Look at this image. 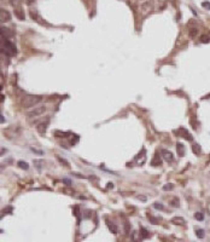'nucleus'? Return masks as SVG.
Instances as JSON below:
<instances>
[{
  "mask_svg": "<svg viewBox=\"0 0 210 242\" xmlns=\"http://www.w3.org/2000/svg\"><path fill=\"white\" fill-rule=\"evenodd\" d=\"M151 6H152V4H151V3H145V4H142V5H141L142 12H144V14H146L147 11H150V10H151Z\"/></svg>",
  "mask_w": 210,
  "mask_h": 242,
  "instance_id": "a211bd4d",
  "label": "nucleus"
},
{
  "mask_svg": "<svg viewBox=\"0 0 210 242\" xmlns=\"http://www.w3.org/2000/svg\"><path fill=\"white\" fill-rule=\"evenodd\" d=\"M147 218L150 219V222L152 224H158V222H160V219H158V218H155V217H152V215H149Z\"/></svg>",
  "mask_w": 210,
  "mask_h": 242,
  "instance_id": "c756f323",
  "label": "nucleus"
},
{
  "mask_svg": "<svg viewBox=\"0 0 210 242\" xmlns=\"http://www.w3.org/2000/svg\"><path fill=\"white\" fill-rule=\"evenodd\" d=\"M64 183H67V185H70V184H71V182H70L69 179H64Z\"/></svg>",
  "mask_w": 210,
  "mask_h": 242,
  "instance_id": "4c0bfd02",
  "label": "nucleus"
},
{
  "mask_svg": "<svg viewBox=\"0 0 210 242\" xmlns=\"http://www.w3.org/2000/svg\"><path fill=\"white\" fill-rule=\"evenodd\" d=\"M106 225H108V228H109V230L111 233L117 234V226H116L115 224H112L111 222H106Z\"/></svg>",
  "mask_w": 210,
  "mask_h": 242,
  "instance_id": "dca6fc26",
  "label": "nucleus"
},
{
  "mask_svg": "<svg viewBox=\"0 0 210 242\" xmlns=\"http://www.w3.org/2000/svg\"><path fill=\"white\" fill-rule=\"evenodd\" d=\"M170 206H172V207H174V208H178V207H180V201H179L178 197H173V199L170 200Z\"/></svg>",
  "mask_w": 210,
  "mask_h": 242,
  "instance_id": "f3484780",
  "label": "nucleus"
},
{
  "mask_svg": "<svg viewBox=\"0 0 210 242\" xmlns=\"http://www.w3.org/2000/svg\"><path fill=\"white\" fill-rule=\"evenodd\" d=\"M138 197V200H142V201H145L146 200V197L145 196H137Z\"/></svg>",
  "mask_w": 210,
  "mask_h": 242,
  "instance_id": "e433bc0d",
  "label": "nucleus"
},
{
  "mask_svg": "<svg viewBox=\"0 0 210 242\" xmlns=\"http://www.w3.org/2000/svg\"><path fill=\"white\" fill-rule=\"evenodd\" d=\"M174 189V184H165L163 187V190L164 191H168V190H173Z\"/></svg>",
  "mask_w": 210,
  "mask_h": 242,
  "instance_id": "c85d7f7f",
  "label": "nucleus"
},
{
  "mask_svg": "<svg viewBox=\"0 0 210 242\" xmlns=\"http://www.w3.org/2000/svg\"><path fill=\"white\" fill-rule=\"evenodd\" d=\"M45 164V161L44 160H34V166L37 168V171L39 172H41V169H42V165Z\"/></svg>",
  "mask_w": 210,
  "mask_h": 242,
  "instance_id": "2eb2a0df",
  "label": "nucleus"
},
{
  "mask_svg": "<svg viewBox=\"0 0 210 242\" xmlns=\"http://www.w3.org/2000/svg\"><path fill=\"white\" fill-rule=\"evenodd\" d=\"M0 19H1V23L11 21V15H10V12L7 10H5V9L0 10Z\"/></svg>",
  "mask_w": 210,
  "mask_h": 242,
  "instance_id": "423d86ee",
  "label": "nucleus"
},
{
  "mask_svg": "<svg viewBox=\"0 0 210 242\" xmlns=\"http://www.w3.org/2000/svg\"><path fill=\"white\" fill-rule=\"evenodd\" d=\"M42 99L41 96H33V95H25L21 99V105L23 108H32L35 107L37 103H40Z\"/></svg>",
  "mask_w": 210,
  "mask_h": 242,
  "instance_id": "f03ea898",
  "label": "nucleus"
},
{
  "mask_svg": "<svg viewBox=\"0 0 210 242\" xmlns=\"http://www.w3.org/2000/svg\"><path fill=\"white\" fill-rule=\"evenodd\" d=\"M11 212H12V207H7V208H5V210L3 211V214H1V217H4L5 213H6V214H11Z\"/></svg>",
  "mask_w": 210,
  "mask_h": 242,
  "instance_id": "7c9ffc66",
  "label": "nucleus"
},
{
  "mask_svg": "<svg viewBox=\"0 0 210 242\" xmlns=\"http://www.w3.org/2000/svg\"><path fill=\"white\" fill-rule=\"evenodd\" d=\"M56 134V136H58V137H68L70 133L69 132H60V131H55L53 132Z\"/></svg>",
  "mask_w": 210,
  "mask_h": 242,
  "instance_id": "5701e85b",
  "label": "nucleus"
},
{
  "mask_svg": "<svg viewBox=\"0 0 210 242\" xmlns=\"http://www.w3.org/2000/svg\"><path fill=\"white\" fill-rule=\"evenodd\" d=\"M15 15H16V17H17L18 19H21V21H23V19L25 18V16H24V11H23V7L21 6V5L15 7Z\"/></svg>",
  "mask_w": 210,
  "mask_h": 242,
  "instance_id": "1a4fd4ad",
  "label": "nucleus"
},
{
  "mask_svg": "<svg viewBox=\"0 0 210 242\" xmlns=\"http://www.w3.org/2000/svg\"><path fill=\"white\" fill-rule=\"evenodd\" d=\"M129 233V223L128 222H126V234Z\"/></svg>",
  "mask_w": 210,
  "mask_h": 242,
  "instance_id": "c9c22d12",
  "label": "nucleus"
},
{
  "mask_svg": "<svg viewBox=\"0 0 210 242\" xmlns=\"http://www.w3.org/2000/svg\"><path fill=\"white\" fill-rule=\"evenodd\" d=\"M140 236H141V238H147L149 236H150V234H149V231H147L145 228H140Z\"/></svg>",
  "mask_w": 210,
  "mask_h": 242,
  "instance_id": "412c9836",
  "label": "nucleus"
},
{
  "mask_svg": "<svg viewBox=\"0 0 210 242\" xmlns=\"http://www.w3.org/2000/svg\"><path fill=\"white\" fill-rule=\"evenodd\" d=\"M134 161H135V164L139 165V166L142 165V164H145V161H146V150H145L144 148H142L141 151L138 154V156L135 157V160Z\"/></svg>",
  "mask_w": 210,
  "mask_h": 242,
  "instance_id": "20e7f679",
  "label": "nucleus"
},
{
  "mask_svg": "<svg viewBox=\"0 0 210 242\" xmlns=\"http://www.w3.org/2000/svg\"><path fill=\"white\" fill-rule=\"evenodd\" d=\"M46 110V107L45 105H39V107H35L34 109L29 110L27 113V116L28 118H36V116H40L45 113Z\"/></svg>",
  "mask_w": 210,
  "mask_h": 242,
  "instance_id": "7ed1b4c3",
  "label": "nucleus"
},
{
  "mask_svg": "<svg viewBox=\"0 0 210 242\" xmlns=\"http://www.w3.org/2000/svg\"><path fill=\"white\" fill-rule=\"evenodd\" d=\"M176 151H178L179 156H185V153H186V150H185V145H183L182 143H178L176 144Z\"/></svg>",
  "mask_w": 210,
  "mask_h": 242,
  "instance_id": "9b49d317",
  "label": "nucleus"
},
{
  "mask_svg": "<svg viewBox=\"0 0 210 242\" xmlns=\"http://www.w3.org/2000/svg\"><path fill=\"white\" fill-rule=\"evenodd\" d=\"M1 53L7 57H12L17 53V50H16V45L14 42H11L10 40H7L6 38L1 37Z\"/></svg>",
  "mask_w": 210,
  "mask_h": 242,
  "instance_id": "f257e3e1",
  "label": "nucleus"
},
{
  "mask_svg": "<svg viewBox=\"0 0 210 242\" xmlns=\"http://www.w3.org/2000/svg\"><path fill=\"white\" fill-rule=\"evenodd\" d=\"M201 42H203V44H208V42H210V37L209 35H202L201 37Z\"/></svg>",
  "mask_w": 210,
  "mask_h": 242,
  "instance_id": "393cba45",
  "label": "nucleus"
},
{
  "mask_svg": "<svg viewBox=\"0 0 210 242\" xmlns=\"http://www.w3.org/2000/svg\"><path fill=\"white\" fill-rule=\"evenodd\" d=\"M188 34H190V37L191 38H196L197 34H198V29H197V28H191L190 32H188Z\"/></svg>",
  "mask_w": 210,
  "mask_h": 242,
  "instance_id": "4be33fe9",
  "label": "nucleus"
},
{
  "mask_svg": "<svg viewBox=\"0 0 210 242\" xmlns=\"http://www.w3.org/2000/svg\"><path fill=\"white\" fill-rule=\"evenodd\" d=\"M57 160L59 161V162H60L62 165H63V166H65V167H69V166H70L68 161H67V160H64V159H62L60 156H57Z\"/></svg>",
  "mask_w": 210,
  "mask_h": 242,
  "instance_id": "a878e982",
  "label": "nucleus"
},
{
  "mask_svg": "<svg viewBox=\"0 0 210 242\" xmlns=\"http://www.w3.org/2000/svg\"><path fill=\"white\" fill-rule=\"evenodd\" d=\"M192 151H193V154H196V155H199V154L202 153L201 145H199L198 143H193V145H192Z\"/></svg>",
  "mask_w": 210,
  "mask_h": 242,
  "instance_id": "4468645a",
  "label": "nucleus"
},
{
  "mask_svg": "<svg viewBox=\"0 0 210 242\" xmlns=\"http://www.w3.org/2000/svg\"><path fill=\"white\" fill-rule=\"evenodd\" d=\"M27 1H28V4H33V3H34L35 0H27Z\"/></svg>",
  "mask_w": 210,
  "mask_h": 242,
  "instance_id": "ea45409f",
  "label": "nucleus"
},
{
  "mask_svg": "<svg viewBox=\"0 0 210 242\" xmlns=\"http://www.w3.org/2000/svg\"><path fill=\"white\" fill-rule=\"evenodd\" d=\"M109 185H108V189H111V188H114V184L112 183H108Z\"/></svg>",
  "mask_w": 210,
  "mask_h": 242,
  "instance_id": "58836bf2",
  "label": "nucleus"
},
{
  "mask_svg": "<svg viewBox=\"0 0 210 242\" xmlns=\"http://www.w3.org/2000/svg\"><path fill=\"white\" fill-rule=\"evenodd\" d=\"M10 3H11V5H12L14 7H16V6H19V5H21V0H10Z\"/></svg>",
  "mask_w": 210,
  "mask_h": 242,
  "instance_id": "473e14b6",
  "label": "nucleus"
},
{
  "mask_svg": "<svg viewBox=\"0 0 210 242\" xmlns=\"http://www.w3.org/2000/svg\"><path fill=\"white\" fill-rule=\"evenodd\" d=\"M32 150L34 151V153H36V154H39V155H42L44 153H42L41 150H37V149H35V148H32Z\"/></svg>",
  "mask_w": 210,
  "mask_h": 242,
  "instance_id": "f704fd0d",
  "label": "nucleus"
},
{
  "mask_svg": "<svg viewBox=\"0 0 210 242\" xmlns=\"http://www.w3.org/2000/svg\"><path fill=\"white\" fill-rule=\"evenodd\" d=\"M74 214H75V217H77V219L80 218V207L77 205L74 207Z\"/></svg>",
  "mask_w": 210,
  "mask_h": 242,
  "instance_id": "cd10ccee",
  "label": "nucleus"
},
{
  "mask_svg": "<svg viewBox=\"0 0 210 242\" xmlns=\"http://www.w3.org/2000/svg\"><path fill=\"white\" fill-rule=\"evenodd\" d=\"M17 166H18L19 168L25 169V171H27V169L29 168V165H28L27 162H25V161H22V160H21V161H18V162H17Z\"/></svg>",
  "mask_w": 210,
  "mask_h": 242,
  "instance_id": "6ab92c4d",
  "label": "nucleus"
},
{
  "mask_svg": "<svg viewBox=\"0 0 210 242\" xmlns=\"http://www.w3.org/2000/svg\"><path fill=\"white\" fill-rule=\"evenodd\" d=\"M0 32H1V37L3 38H6V39H9V38H12L15 35V32L11 29V28H7V27H1V29H0Z\"/></svg>",
  "mask_w": 210,
  "mask_h": 242,
  "instance_id": "39448f33",
  "label": "nucleus"
},
{
  "mask_svg": "<svg viewBox=\"0 0 210 242\" xmlns=\"http://www.w3.org/2000/svg\"><path fill=\"white\" fill-rule=\"evenodd\" d=\"M196 236L198 238H204L205 236V231L203 229H196Z\"/></svg>",
  "mask_w": 210,
  "mask_h": 242,
  "instance_id": "aec40b11",
  "label": "nucleus"
},
{
  "mask_svg": "<svg viewBox=\"0 0 210 242\" xmlns=\"http://www.w3.org/2000/svg\"><path fill=\"white\" fill-rule=\"evenodd\" d=\"M47 126H48V119L46 120V121H44V122H41V123H39V125H37V126H36L37 132L40 133V134H45L46 130H47Z\"/></svg>",
  "mask_w": 210,
  "mask_h": 242,
  "instance_id": "9d476101",
  "label": "nucleus"
},
{
  "mask_svg": "<svg viewBox=\"0 0 210 242\" xmlns=\"http://www.w3.org/2000/svg\"><path fill=\"white\" fill-rule=\"evenodd\" d=\"M151 165H152V166H161V165H162V160H161V156L158 155V154L155 155L153 160L151 161Z\"/></svg>",
  "mask_w": 210,
  "mask_h": 242,
  "instance_id": "ddd939ff",
  "label": "nucleus"
},
{
  "mask_svg": "<svg viewBox=\"0 0 210 242\" xmlns=\"http://www.w3.org/2000/svg\"><path fill=\"white\" fill-rule=\"evenodd\" d=\"M30 16H32V18L34 19V21H37V22H39V17H37L36 12H34V10H30Z\"/></svg>",
  "mask_w": 210,
  "mask_h": 242,
  "instance_id": "2f4dec72",
  "label": "nucleus"
},
{
  "mask_svg": "<svg viewBox=\"0 0 210 242\" xmlns=\"http://www.w3.org/2000/svg\"><path fill=\"white\" fill-rule=\"evenodd\" d=\"M202 6L206 10H210V3L209 1H203V3H202Z\"/></svg>",
  "mask_w": 210,
  "mask_h": 242,
  "instance_id": "72a5a7b5",
  "label": "nucleus"
},
{
  "mask_svg": "<svg viewBox=\"0 0 210 242\" xmlns=\"http://www.w3.org/2000/svg\"><path fill=\"white\" fill-rule=\"evenodd\" d=\"M194 219L196 220H203L204 219V214L202 213V212H197V213H194Z\"/></svg>",
  "mask_w": 210,
  "mask_h": 242,
  "instance_id": "b1692460",
  "label": "nucleus"
},
{
  "mask_svg": "<svg viewBox=\"0 0 210 242\" xmlns=\"http://www.w3.org/2000/svg\"><path fill=\"white\" fill-rule=\"evenodd\" d=\"M153 207H155L156 210H160V211L164 210V206L162 205V203H160V202H155V203H153Z\"/></svg>",
  "mask_w": 210,
  "mask_h": 242,
  "instance_id": "bb28decb",
  "label": "nucleus"
},
{
  "mask_svg": "<svg viewBox=\"0 0 210 242\" xmlns=\"http://www.w3.org/2000/svg\"><path fill=\"white\" fill-rule=\"evenodd\" d=\"M178 133L180 134V136H181V137L185 138V139H187V141H190V142L193 141V137H192V136H191V133L188 132V131L186 130V128H182V127H181V128H179V130H178Z\"/></svg>",
  "mask_w": 210,
  "mask_h": 242,
  "instance_id": "0eeeda50",
  "label": "nucleus"
},
{
  "mask_svg": "<svg viewBox=\"0 0 210 242\" xmlns=\"http://www.w3.org/2000/svg\"><path fill=\"white\" fill-rule=\"evenodd\" d=\"M161 154H162L163 159H164L167 162H173V161H174V155H173V153H172V151L163 149V150L161 151Z\"/></svg>",
  "mask_w": 210,
  "mask_h": 242,
  "instance_id": "6e6552de",
  "label": "nucleus"
},
{
  "mask_svg": "<svg viewBox=\"0 0 210 242\" xmlns=\"http://www.w3.org/2000/svg\"><path fill=\"white\" fill-rule=\"evenodd\" d=\"M172 223L173 224H176V225H185V219L183 218H181V217H174L173 219H172Z\"/></svg>",
  "mask_w": 210,
  "mask_h": 242,
  "instance_id": "f8f14e48",
  "label": "nucleus"
}]
</instances>
